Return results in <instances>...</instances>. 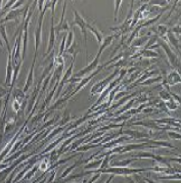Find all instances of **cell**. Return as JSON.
I'll use <instances>...</instances> for the list:
<instances>
[{
	"mask_svg": "<svg viewBox=\"0 0 181 183\" xmlns=\"http://www.w3.org/2000/svg\"><path fill=\"white\" fill-rule=\"evenodd\" d=\"M11 75H12V69H11V57H9V58H8V64H7V75H6V84H9V83H11Z\"/></svg>",
	"mask_w": 181,
	"mask_h": 183,
	"instance_id": "obj_1",
	"label": "cell"
},
{
	"mask_svg": "<svg viewBox=\"0 0 181 183\" xmlns=\"http://www.w3.org/2000/svg\"><path fill=\"white\" fill-rule=\"evenodd\" d=\"M33 68H34V62H33V66H32V68H31V71H30L29 73V76H28V80H27V82H26V87L24 89V91H27L29 89V87L31 86L32 84V81H33Z\"/></svg>",
	"mask_w": 181,
	"mask_h": 183,
	"instance_id": "obj_2",
	"label": "cell"
},
{
	"mask_svg": "<svg viewBox=\"0 0 181 183\" xmlns=\"http://www.w3.org/2000/svg\"><path fill=\"white\" fill-rule=\"evenodd\" d=\"M46 166H47V160H44V161L41 162V164H40V169L44 171L46 169Z\"/></svg>",
	"mask_w": 181,
	"mask_h": 183,
	"instance_id": "obj_3",
	"label": "cell"
},
{
	"mask_svg": "<svg viewBox=\"0 0 181 183\" xmlns=\"http://www.w3.org/2000/svg\"><path fill=\"white\" fill-rule=\"evenodd\" d=\"M69 36H70V38H69V41H68V46H67V47H69V46L71 45V43H72V38H73V32H70Z\"/></svg>",
	"mask_w": 181,
	"mask_h": 183,
	"instance_id": "obj_4",
	"label": "cell"
},
{
	"mask_svg": "<svg viewBox=\"0 0 181 183\" xmlns=\"http://www.w3.org/2000/svg\"><path fill=\"white\" fill-rule=\"evenodd\" d=\"M147 182H149V183H156V182H153V181H152V180H147Z\"/></svg>",
	"mask_w": 181,
	"mask_h": 183,
	"instance_id": "obj_5",
	"label": "cell"
}]
</instances>
